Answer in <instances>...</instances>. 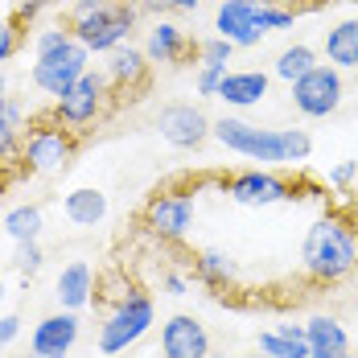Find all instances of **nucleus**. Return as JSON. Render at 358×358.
<instances>
[{"label":"nucleus","mask_w":358,"mask_h":358,"mask_svg":"<svg viewBox=\"0 0 358 358\" xmlns=\"http://www.w3.org/2000/svg\"><path fill=\"white\" fill-rule=\"evenodd\" d=\"M210 132H215V120L198 103H165L157 111V136L165 144H173V148H181V152L202 148L210 141Z\"/></svg>","instance_id":"obj_11"},{"label":"nucleus","mask_w":358,"mask_h":358,"mask_svg":"<svg viewBox=\"0 0 358 358\" xmlns=\"http://www.w3.org/2000/svg\"><path fill=\"white\" fill-rule=\"evenodd\" d=\"M152 325H157V301H152V292L128 288L120 301H111L108 317L99 325L95 346H99L103 358H115V355H124V350H132Z\"/></svg>","instance_id":"obj_4"},{"label":"nucleus","mask_w":358,"mask_h":358,"mask_svg":"<svg viewBox=\"0 0 358 358\" xmlns=\"http://www.w3.org/2000/svg\"><path fill=\"white\" fill-rule=\"evenodd\" d=\"M313 66H322V62H317V50H313V45H305V41H292V45H285V50L276 54L272 74H276V78H285L288 87H292L296 78H305Z\"/></svg>","instance_id":"obj_26"},{"label":"nucleus","mask_w":358,"mask_h":358,"mask_svg":"<svg viewBox=\"0 0 358 358\" xmlns=\"http://www.w3.org/2000/svg\"><path fill=\"white\" fill-rule=\"evenodd\" d=\"M21 144H25V103L8 95V103L0 108V169L21 161Z\"/></svg>","instance_id":"obj_23"},{"label":"nucleus","mask_w":358,"mask_h":358,"mask_svg":"<svg viewBox=\"0 0 358 358\" xmlns=\"http://www.w3.org/2000/svg\"><path fill=\"white\" fill-rule=\"evenodd\" d=\"M66 37H74L66 25H45V29H37L34 37V54H41V50H50V45H62Z\"/></svg>","instance_id":"obj_34"},{"label":"nucleus","mask_w":358,"mask_h":358,"mask_svg":"<svg viewBox=\"0 0 358 358\" xmlns=\"http://www.w3.org/2000/svg\"><path fill=\"white\" fill-rule=\"evenodd\" d=\"M41 231H45V215H41L37 202H21V206H13L4 215V235L13 243H37Z\"/></svg>","instance_id":"obj_25"},{"label":"nucleus","mask_w":358,"mask_h":358,"mask_svg":"<svg viewBox=\"0 0 358 358\" xmlns=\"http://www.w3.org/2000/svg\"><path fill=\"white\" fill-rule=\"evenodd\" d=\"M215 34L227 37L235 50H248V45H259L264 41V25H259V4H248V0H235V4H218L215 13Z\"/></svg>","instance_id":"obj_15"},{"label":"nucleus","mask_w":358,"mask_h":358,"mask_svg":"<svg viewBox=\"0 0 358 358\" xmlns=\"http://www.w3.org/2000/svg\"><path fill=\"white\" fill-rule=\"evenodd\" d=\"M87 71H91V50H87L83 41L66 37L62 45H50V50L34 54V71H29V78H34V87L41 91V95L58 99V95H66Z\"/></svg>","instance_id":"obj_7"},{"label":"nucleus","mask_w":358,"mask_h":358,"mask_svg":"<svg viewBox=\"0 0 358 358\" xmlns=\"http://www.w3.org/2000/svg\"><path fill=\"white\" fill-rule=\"evenodd\" d=\"M50 4H54V0H21V4L13 8V17H17L21 25H29V21L41 17V8H50Z\"/></svg>","instance_id":"obj_35"},{"label":"nucleus","mask_w":358,"mask_h":358,"mask_svg":"<svg viewBox=\"0 0 358 358\" xmlns=\"http://www.w3.org/2000/svg\"><path fill=\"white\" fill-rule=\"evenodd\" d=\"M243 358H268V355H259V350H255V355H243Z\"/></svg>","instance_id":"obj_41"},{"label":"nucleus","mask_w":358,"mask_h":358,"mask_svg":"<svg viewBox=\"0 0 358 358\" xmlns=\"http://www.w3.org/2000/svg\"><path fill=\"white\" fill-rule=\"evenodd\" d=\"M189 285H194L189 272H178V268H165V272H161V292H165V296H185Z\"/></svg>","instance_id":"obj_32"},{"label":"nucleus","mask_w":358,"mask_h":358,"mask_svg":"<svg viewBox=\"0 0 358 358\" xmlns=\"http://www.w3.org/2000/svg\"><path fill=\"white\" fill-rule=\"evenodd\" d=\"M8 103V83H4V74H0V108Z\"/></svg>","instance_id":"obj_37"},{"label":"nucleus","mask_w":358,"mask_h":358,"mask_svg":"<svg viewBox=\"0 0 358 358\" xmlns=\"http://www.w3.org/2000/svg\"><path fill=\"white\" fill-rule=\"evenodd\" d=\"M227 78V66L222 62H198V74H194V87L202 99H218V87Z\"/></svg>","instance_id":"obj_28"},{"label":"nucleus","mask_w":358,"mask_h":358,"mask_svg":"<svg viewBox=\"0 0 358 358\" xmlns=\"http://www.w3.org/2000/svg\"><path fill=\"white\" fill-rule=\"evenodd\" d=\"M25 45V25L17 17H0V62H8Z\"/></svg>","instance_id":"obj_29"},{"label":"nucleus","mask_w":358,"mask_h":358,"mask_svg":"<svg viewBox=\"0 0 358 358\" xmlns=\"http://www.w3.org/2000/svg\"><path fill=\"white\" fill-rule=\"evenodd\" d=\"M301 272L322 288L346 285L358 272V222L342 210H325L309 222L301 243Z\"/></svg>","instance_id":"obj_1"},{"label":"nucleus","mask_w":358,"mask_h":358,"mask_svg":"<svg viewBox=\"0 0 358 358\" xmlns=\"http://www.w3.org/2000/svg\"><path fill=\"white\" fill-rule=\"evenodd\" d=\"M189 276L198 280L202 288H210V292H227V288L239 280V264L227 255V251L218 248H202L194 251V264H189Z\"/></svg>","instance_id":"obj_20"},{"label":"nucleus","mask_w":358,"mask_h":358,"mask_svg":"<svg viewBox=\"0 0 358 358\" xmlns=\"http://www.w3.org/2000/svg\"><path fill=\"white\" fill-rule=\"evenodd\" d=\"M342 99H346V83H342V71H334V66H313L305 78L292 83V108L305 120L334 115L342 108Z\"/></svg>","instance_id":"obj_10"},{"label":"nucleus","mask_w":358,"mask_h":358,"mask_svg":"<svg viewBox=\"0 0 358 358\" xmlns=\"http://www.w3.org/2000/svg\"><path fill=\"white\" fill-rule=\"evenodd\" d=\"M161 358H210V329L194 313H173L161 322Z\"/></svg>","instance_id":"obj_13"},{"label":"nucleus","mask_w":358,"mask_h":358,"mask_svg":"<svg viewBox=\"0 0 358 358\" xmlns=\"http://www.w3.org/2000/svg\"><path fill=\"white\" fill-rule=\"evenodd\" d=\"M355 355H358V350H355Z\"/></svg>","instance_id":"obj_44"},{"label":"nucleus","mask_w":358,"mask_h":358,"mask_svg":"<svg viewBox=\"0 0 358 358\" xmlns=\"http://www.w3.org/2000/svg\"><path fill=\"white\" fill-rule=\"evenodd\" d=\"M141 50H144V58H148L152 66H157V62L178 66V62H185L189 54H198V41H189V34L181 29L178 21L161 17V21H152V25H148Z\"/></svg>","instance_id":"obj_14"},{"label":"nucleus","mask_w":358,"mask_h":358,"mask_svg":"<svg viewBox=\"0 0 358 358\" xmlns=\"http://www.w3.org/2000/svg\"><path fill=\"white\" fill-rule=\"evenodd\" d=\"M198 4H202V0H136V8H141V13H152L157 21H161V17L173 21V17H181V13H194Z\"/></svg>","instance_id":"obj_30"},{"label":"nucleus","mask_w":358,"mask_h":358,"mask_svg":"<svg viewBox=\"0 0 358 358\" xmlns=\"http://www.w3.org/2000/svg\"><path fill=\"white\" fill-rule=\"evenodd\" d=\"M136 21H141L136 0H74L62 17L74 41H83L91 54H115L120 45H128Z\"/></svg>","instance_id":"obj_3"},{"label":"nucleus","mask_w":358,"mask_h":358,"mask_svg":"<svg viewBox=\"0 0 358 358\" xmlns=\"http://www.w3.org/2000/svg\"><path fill=\"white\" fill-rule=\"evenodd\" d=\"M17 334H21V317H17V313H4V317H0V355L17 342Z\"/></svg>","instance_id":"obj_36"},{"label":"nucleus","mask_w":358,"mask_h":358,"mask_svg":"<svg viewBox=\"0 0 358 358\" xmlns=\"http://www.w3.org/2000/svg\"><path fill=\"white\" fill-rule=\"evenodd\" d=\"M99 292V276L91 272L87 259H71L62 264L58 280H54V296H58V309H71V313H83Z\"/></svg>","instance_id":"obj_17"},{"label":"nucleus","mask_w":358,"mask_h":358,"mask_svg":"<svg viewBox=\"0 0 358 358\" xmlns=\"http://www.w3.org/2000/svg\"><path fill=\"white\" fill-rule=\"evenodd\" d=\"M268 87H272V74H264V71H227L222 87H218V99L227 108L248 111L268 99Z\"/></svg>","instance_id":"obj_19"},{"label":"nucleus","mask_w":358,"mask_h":358,"mask_svg":"<svg viewBox=\"0 0 358 358\" xmlns=\"http://www.w3.org/2000/svg\"><path fill=\"white\" fill-rule=\"evenodd\" d=\"M111 108V87L108 78L99 71H87L78 83H74L66 95H58L54 99V108H50V120H58L62 128H71V132H91Z\"/></svg>","instance_id":"obj_6"},{"label":"nucleus","mask_w":358,"mask_h":358,"mask_svg":"<svg viewBox=\"0 0 358 358\" xmlns=\"http://www.w3.org/2000/svg\"><path fill=\"white\" fill-rule=\"evenodd\" d=\"M103 78H108L111 95H136L152 78V62L144 58V50H136V45H120L115 54H108Z\"/></svg>","instance_id":"obj_16"},{"label":"nucleus","mask_w":358,"mask_h":358,"mask_svg":"<svg viewBox=\"0 0 358 358\" xmlns=\"http://www.w3.org/2000/svg\"><path fill=\"white\" fill-rule=\"evenodd\" d=\"M305 342H309V358L350 355V334H346L342 317H334V313H313L305 322Z\"/></svg>","instance_id":"obj_18"},{"label":"nucleus","mask_w":358,"mask_h":358,"mask_svg":"<svg viewBox=\"0 0 358 358\" xmlns=\"http://www.w3.org/2000/svg\"><path fill=\"white\" fill-rule=\"evenodd\" d=\"M342 358H358V355H342Z\"/></svg>","instance_id":"obj_43"},{"label":"nucleus","mask_w":358,"mask_h":358,"mask_svg":"<svg viewBox=\"0 0 358 358\" xmlns=\"http://www.w3.org/2000/svg\"><path fill=\"white\" fill-rule=\"evenodd\" d=\"M350 309H355V317H358V292H355V301H350Z\"/></svg>","instance_id":"obj_39"},{"label":"nucleus","mask_w":358,"mask_h":358,"mask_svg":"<svg viewBox=\"0 0 358 358\" xmlns=\"http://www.w3.org/2000/svg\"><path fill=\"white\" fill-rule=\"evenodd\" d=\"M194 218H198V206H194L189 189H157L144 202L141 227L161 243H185L194 231Z\"/></svg>","instance_id":"obj_9"},{"label":"nucleus","mask_w":358,"mask_h":358,"mask_svg":"<svg viewBox=\"0 0 358 358\" xmlns=\"http://www.w3.org/2000/svg\"><path fill=\"white\" fill-rule=\"evenodd\" d=\"M248 4H259V8H272V4H288V0H248Z\"/></svg>","instance_id":"obj_38"},{"label":"nucleus","mask_w":358,"mask_h":358,"mask_svg":"<svg viewBox=\"0 0 358 358\" xmlns=\"http://www.w3.org/2000/svg\"><path fill=\"white\" fill-rule=\"evenodd\" d=\"M227 152L235 157H248V161H259L264 169H280V165H305L309 152H313V141L305 128H259V124H248L239 115H222L215 120V132H210Z\"/></svg>","instance_id":"obj_2"},{"label":"nucleus","mask_w":358,"mask_h":358,"mask_svg":"<svg viewBox=\"0 0 358 358\" xmlns=\"http://www.w3.org/2000/svg\"><path fill=\"white\" fill-rule=\"evenodd\" d=\"M255 350L268 358H309V342H305V325H276V329H259Z\"/></svg>","instance_id":"obj_22"},{"label":"nucleus","mask_w":358,"mask_h":358,"mask_svg":"<svg viewBox=\"0 0 358 358\" xmlns=\"http://www.w3.org/2000/svg\"><path fill=\"white\" fill-rule=\"evenodd\" d=\"M78 144H83L78 132L62 128L50 115H41V120H34L25 128V144H21V161L17 165H21L25 178H54V173H62L74 161Z\"/></svg>","instance_id":"obj_5"},{"label":"nucleus","mask_w":358,"mask_h":358,"mask_svg":"<svg viewBox=\"0 0 358 358\" xmlns=\"http://www.w3.org/2000/svg\"><path fill=\"white\" fill-rule=\"evenodd\" d=\"M231 54H235V45L227 41V37H206V41H198V62H231Z\"/></svg>","instance_id":"obj_31"},{"label":"nucleus","mask_w":358,"mask_h":358,"mask_svg":"<svg viewBox=\"0 0 358 358\" xmlns=\"http://www.w3.org/2000/svg\"><path fill=\"white\" fill-rule=\"evenodd\" d=\"M62 215L71 227H99L103 218H108V194L103 189H95V185H78L71 189L66 198H62Z\"/></svg>","instance_id":"obj_21"},{"label":"nucleus","mask_w":358,"mask_h":358,"mask_svg":"<svg viewBox=\"0 0 358 358\" xmlns=\"http://www.w3.org/2000/svg\"><path fill=\"white\" fill-rule=\"evenodd\" d=\"M218 4H235V0H218Z\"/></svg>","instance_id":"obj_42"},{"label":"nucleus","mask_w":358,"mask_h":358,"mask_svg":"<svg viewBox=\"0 0 358 358\" xmlns=\"http://www.w3.org/2000/svg\"><path fill=\"white\" fill-rule=\"evenodd\" d=\"M355 181H358V161H338V165L329 169V185H334V189H342V194H346Z\"/></svg>","instance_id":"obj_33"},{"label":"nucleus","mask_w":358,"mask_h":358,"mask_svg":"<svg viewBox=\"0 0 358 358\" xmlns=\"http://www.w3.org/2000/svg\"><path fill=\"white\" fill-rule=\"evenodd\" d=\"M325 58L334 71H358V21H338L325 34Z\"/></svg>","instance_id":"obj_24"},{"label":"nucleus","mask_w":358,"mask_h":358,"mask_svg":"<svg viewBox=\"0 0 358 358\" xmlns=\"http://www.w3.org/2000/svg\"><path fill=\"white\" fill-rule=\"evenodd\" d=\"M41 264H45V251H41V239H37V243H17V255H13V268H17V276L34 280L37 272H41Z\"/></svg>","instance_id":"obj_27"},{"label":"nucleus","mask_w":358,"mask_h":358,"mask_svg":"<svg viewBox=\"0 0 358 358\" xmlns=\"http://www.w3.org/2000/svg\"><path fill=\"white\" fill-rule=\"evenodd\" d=\"M218 189L235 202V206H248V210H264V206H280L296 198V181L276 173V169H264V165H251V169H235L227 178H218Z\"/></svg>","instance_id":"obj_8"},{"label":"nucleus","mask_w":358,"mask_h":358,"mask_svg":"<svg viewBox=\"0 0 358 358\" xmlns=\"http://www.w3.org/2000/svg\"><path fill=\"white\" fill-rule=\"evenodd\" d=\"M78 334H83L78 313H71V309L45 313L29 334V358H66L78 342Z\"/></svg>","instance_id":"obj_12"},{"label":"nucleus","mask_w":358,"mask_h":358,"mask_svg":"<svg viewBox=\"0 0 358 358\" xmlns=\"http://www.w3.org/2000/svg\"><path fill=\"white\" fill-rule=\"evenodd\" d=\"M4 296H8V288H4V280H0V301H4Z\"/></svg>","instance_id":"obj_40"}]
</instances>
